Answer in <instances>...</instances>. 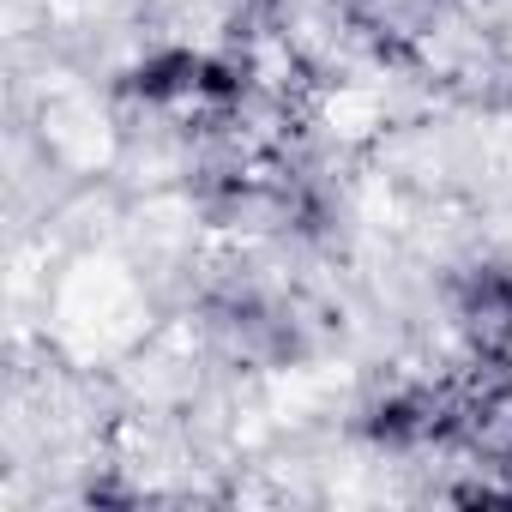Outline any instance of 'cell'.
Listing matches in <instances>:
<instances>
[{
	"instance_id": "obj_1",
	"label": "cell",
	"mask_w": 512,
	"mask_h": 512,
	"mask_svg": "<svg viewBox=\"0 0 512 512\" xmlns=\"http://www.w3.org/2000/svg\"><path fill=\"white\" fill-rule=\"evenodd\" d=\"M452 446L482 470H512V368L464 380Z\"/></svg>"
}]
</instances>
